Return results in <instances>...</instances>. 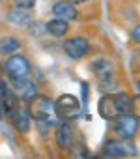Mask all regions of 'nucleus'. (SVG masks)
<instances>
[{
	"label": "nucleus",
	"instance_id": "a211bd4d",
	"mask_svg": "<svg viewBox=\"0 0 140 159\" xmlns=\"http://www.w3.org/2000/svg\"><path fill=\"white\" fill-rule=\"evenodd\" d=\"M133 39H134L136 43H140V25H136V26L133 28Z\"/></svg>",
	"mask_w": 140,
	"mask_h": 159
},
{
	"label": "nucleus",
	"instance_id": "1a4fd4ad",
	"mask_svg": "<svg viewBox=\"0 0 140 159\" xmlns=\"http://www.w3.org/2000/svg\"><path fill=\"white\" fill-rule=\"evenodd\" d=\"M10 116H11V122H13V125L19 129V131H23V133H28L30 131V111H26V109H23L21 105H17L11 112H10Z\"/></svg>",
	"mask_w": 140,
	"mask_h": 159
},
{
	"label": "nucleus",
	"instance_id": "6e6552de",
	"mask_svg": "<svg viewBox=\"0 0 140 159\" xmlns=\"http://www.w3.org/2000/svg\"><path fill=\"white\" fill-rule=\"evenodd\" d=\"M19 105V98L15 96V92L0 79V107L6 111V114H10L15 107Z\"/></svg>",
	"mask_w": 140,
	"mask_h": 159
},
{
	"label": "nucleus",
	"instance_id": "f3484780",
	"mask_svg": "<svg viewBox=\"0 0 140 159\" xmlns=\"http://www.w3.org/2000/svg\"><path fill=\"white\" fill-rule=\"evenodd\" d=\"M15 6L17 8H24V10H30L34 4H36V0H13Z\"/></svg>",
	"mask_w": 140,
	"mask_h": 159
},
{
	"label": "nucleus",
	"instance_id": "20e7f679",
	"mask_svg": "<svg viewBox=\"0 0 140 159\" xmlns=\"http://www.w3.org/2000/svg\"><path fill=\"white\" fill-rule=\"evenodd\" d=\"M114 133L120 139H133L138 133V118H134L131 112L114 116Z\"/></svg>",
	"mask_w": 140,
	"mask_h": 159
},
{
	"label": "nucleus",
	"instance_id": "7ed1b4c3",
	"mask_svg": "<svg viewBox=\"0 0 140 159\" xmlns=\"http://www.w3.org/2000/svg\"><path fill=\"white\" fill-rule=\"evenodd\" d=\"M54 111H56V116L62 120H75L81 114V101L71 94H63L56 99Z\"/></svg>",
	"mask_w": 140,
	"mask_h": 159
},
{
	"label": "nucleus",
	"instance_id": "4468645a",
	"mask_svg": "<svg viewBox=\"0 0 140 159\" xmlns=\"http://www.w3.org/2000/svg\"><path fill=\"white\" fill-rule=\"evenodd\" d=\"M67 30H69V26H67V21H63V19H58L56 17V19H52V21L47 23V32L52 34V36H56V38L65 36Z\"/></svg>",
	"mask_w": 140,
	"mask_h": 159
},
{
	"label": "nucleus",
	"instance_id": "9b49d317",
	"mask_svg": "<svg viewBox=\"0 0 140 159\" xmlns=\"http://www.w3.org/2000/svg\"><path fill=\"white\" fill-rule=\"evenodd\" d=\"M52 13L58 17V19H63V21H73V19H77V10H75V6L71 4V2H56L54 4V8H52Z\"/></svg>",
	"mask_w": 140,
	"mask_h": 159
},
{
	"label": "nucleus",
	"instance_id": "f8f14e48",
	"mask_svg": "<svg viewBox=\"0 0 140 159\" xmlns=\"http://www.w3.org/2000/svg\"><path fill=\"white\" fill-rule=\"evenodd\" d=\"M112 99H114V105H116L118 114H127V112H131V109H133V98H131L129 94L120 92V94H114Z\"/></svg>",
	"mask_w": 140,
	"mask_h": 159
},
{
	"label": "nucleus",
	"instance_id": "6ab92c4d",
	"mask_svg": "<svg viewBox=\"0 0 140 159\" xmlns=\"http://www.w3.org/2000/svg\"><path fill=\"white\" fill-rule=\"evenodd\" d=\"M67 2H71V4H82V2H88V0H67Z\"/></svg>",
	"mask_w": 140,
	"mask_h": 159
},
{
	"label": "nucleus",
	"instance_id": "9d476101",
	"mask_svg": "<svg viewBox=\"0 0 140 159\" xmlns=\"http://www.w3.org/2000/svg\"><path fill=\"white\" fill-rule=\"evenodd\" d=\"M15 96L23 101H30L32 98L37 96V88L32 81H28V79H24V81H19L15 83Z\"/></svg>",
	"mask_w": 140,
	"mask_h": 159
},
{
	"label": "nucleus",
	"instance_id": "aec40b11",
	"mask_svg": "<svg viewBox=\"0 0 140 159\" xmlns=\"http://www.w3.org/2000/svg\"><path fill=\"white\" fill-rule=\"evenodd\" d=\"M138 90H140V79H138Z\"/></svg>",
	"mask_w": 140,
	"mask_h": 159
},
{
	"label": "nucleus",
	"instance_id": "423d86ee",
	"mask_svg": "<svg viewBox=\"0 0 140 159\" xmlns=\"http://www.w3.org/2000/svg\"><path fill=\"white\" fill-rule=\"evenodd\" d=\"M54 140H56L58 148H62V150H71L73 148L75 135H73V127L67 124V120H62L58 124L56 133H54Z\"/></svg>",
	"mask_w": 140,
	"mask_h": 159
},
{
	"label": "nucleus",
	"instance_id": "2eb2a0df",
	"mask_svg": "<svg viewBox=\"0 0 140 159\" xmlns=\"http://www.w3.org/2000/svg\"><path fill=\"white\" fill-rule=\"evenodd\" d=\"M19 47H21V41L17 38H11V36L4 38L2 43H0V51H2L4 54H11V52L19 51Z\"/></svg>",
	"mask_w": 140,
	"mask_h": 159
},
{
	"label": "nucleus",
	"instance_id": "f03ea898",
	"mask_svg": "<svg viewBox=\"0 0 140 159\" xmlns=\"http://www.w3.org/2000/svg\"><path fill=\"white\" fill-rule=\"evenodd\" d=\"M2 69H4V73L8 75L10 81L15 84V83H19V81L28 79L32 67H30V62L26 60V56H23V54H11V56L4 62Z\"/></svg>",
	"mask_w": 140,
	"mask_h": 159
},
{
	"label": "nucleus",
	"instance_id": "dca6fc26",
	"mask_svg": "<svg viewBox=\"0 0 140 159\" xmlns=\"http://www.w3.org/2000/svg\"><path fill=\"white\" fill-rule=\"evenodd\" d=\"M131 114H133L134 118L140 120V96L133 98V109H131Z\"/></svg>",
	"mask_w": 140,
	"mask_h": 159
},
{
	"label": "nucleus",
	"instance_id": "39448f33",
	"mask_svg": "<svg viewBox=\"0 0 140 159\" xmlns=\"http://www.w3.org/2000/svg\"><path fill=\"white\" fill-rule=\"evenodd\" d=\"M136 155L134 144L129 142V139H118L108 140L103 148V157H133Z\"/></svg>",
	"mask_w": 140,
	"mask_h": 159
},
{
	"label": "nucleus",
	"instance_id": "f257e3e1",
	"mask_svg": "<svg viewBox=\"0 0 140 159\" xmlns=\"http://www.w3.org/2000/svg\"><path fill=\"white\" fill-rule=\"evenodd\" d=\"M30 101H32V105H30V116L34 118L37 129L39 131H49L54 125V118H56L54 103L47 96H36Z\"/></svg>",
	"mask_w": 140,
	"mask_h": 159
},
{
	"label": "nucleus",
	"instance_id": "ddd939ff",
	"mask_svg": "<svg viewBox=\"0 0 140 159\" xmlns=\"http://www.w3.org/2000/svg\"><path fill=\"white\" fill-rule=\"evenodd\" d=\"M99 114L103 118H107V120L118 116V111H116V105H114L112 96H105V98L99 99Z\"/></svg>",
	"mask_w": 140,
	"mask_h": 159
},
{
	"label": "nucleus",
	"instance_id": "0eeeda50",
	"mask_svg": "<svg viewBox=\"0 0 140 159\" xmlns=\"http://www.w3.org/2000/svg\"><path fill=\"white\" fill-rule=\"evenodd\" d=\"M63 51L69 58L73 60H79L82 56H86V52L90 51V43L84 39V38H69L65 43H63Z\"/></svg>",
	"mask_w": 140,
	"mask_h": 159
}]
</instances>
